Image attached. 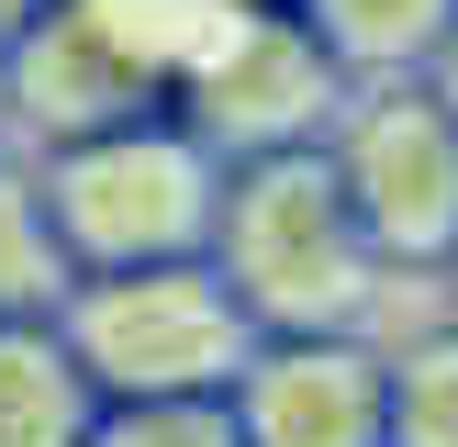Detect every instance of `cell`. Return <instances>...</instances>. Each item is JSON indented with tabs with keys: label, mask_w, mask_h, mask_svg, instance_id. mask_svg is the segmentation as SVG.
<instances>
[{
	"label": "cell",
	"mask_w": 458,
	"mask_h": 447,
	"mask_svg": "<svg viewBox=\"0 0 458 447\" xmlns=\"http://www.w3.org/2000/svg\"><path fill=\"white\" fill-rule=\"evenodd\" d=\"M358 201H369V224L392 246H447L458 235V134L414 101L369 112V134H358Z\"/></svg>",
	"instance_id": "7a4b0ae2"
},
{
	"label": "cell",
	"mask_w": 458,
	"mask_h": 447,
	"mask_svg": "<svg viewBox=\"0 0 458 447\" xmlns=\"http://www.w3.org/2000/svg\"><path fill=\"white\" fill-rule=\"evenodd\" d=\"M447 101H458V67H447Z\"/></svg>",
	"instance_id": "8992f818"
},
{
	"label": "cell",
	"mask_w": 458,
	"mask_h": 447,
	"mask_svg": "<svg viewBox=\"0 0 458 447\" xmlns=\"http://www.w3.org/2000/svg\"><path fill=\"white\" fill-rule=\"evenodd\" d=\"M325 12H335V34H347L358 56H414L447 0H325Z\"/></svg>",
	"instance_id": "277c9868"
},
{
	"label": "cell",
	"mask_w": 458,
	"mask_h": 447,
	"mask_svg": "<svg viewBox=\"0 0 458 447\" xmlns=\"http://www.w3.org/2000/svg\"><path fill=\"white\" fill-rule=\"evenodd\" d=\"M258 436L268 447H369V380L335 369V358H291V369H268Z\"/></svg>",
	"instance_id": "3957f363"
},
{
	"label": "cell",
	"mask_w": 458,
	"mask_h": 447,
	"mask_svg": "<svg viewBox=\"0 0 458 447\" xmlns=\"http://www.w3.org/2000/svg\"><path fill=\"white\" fill-rule=\"evenodd\" d=\"M246 280H258L268 313H347L358 302V268H347V224H335L325 179L280 168L246 190Z\"/></svg>",
	"instance_id": "6da1fadb"
},
{
	"label": "cell",
	"mask_w": 458,
	"mask_h": 447,
	"mask_svg": "<svg viewBox=\"0 0 458 447\" xmlns=\"http://www.w3.org/2000/svg\"><path fill=\"white\" fill-rule=\"evenodd\" d=\"M403 414H414V447H458V347H437L414 369V402Z\"/></svg>",
	"instance_id": "5b68a950"
}]
</instances>
